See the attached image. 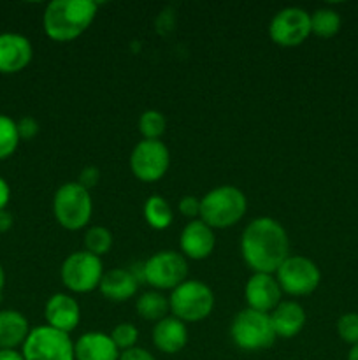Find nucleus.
Wrapping results in <instances>:
<instances>
[{"label":"nucleus","instance_id":"20e7f679","mask_svg":"<svg viewBox=\"0 0 358 360\" xmlns=\"http://www.w3.org/2000/svg\"><path fill=\"white\" fill-rule=\"evenodd\" d=\"M172 316L185 323L202 322L213 313L214 294L199 280H186L168 295Z\"/></svg>","mask_w":358,"mask_h":360},{"label":"nucleus","instance_id":"c756f323","mask_svg":"<svg viewBox=\"0 0 358 360\" xmlns=\"http://www.w3.org/2000/svg\"><path fill=\"white\" fill-rule=\"evenodd\" d=\"M98 181H100V171H98V167H95V165L84 167L83 171H81L79 178H77V183H79L83 188H86L88 192H90L91 188H95V186L98 185Z\"/></svg>","mask_w":358,"mask_h":360},{"label":"nucleus","instance_id":"f3484780","mask_svg":"<svg viewBox=\"0 0 358 360\" xmlns=\"http://www.w3.org/2000/svg\"><path fill=\"white\" fill-rule=\"evenodd\" d=\"M269 316L276 336L283 340H291L300 334L307 320L304 308L295 301H281Z\"/></svg>","mask_w":358,"mask_h":360},{"label":"nucleus","instance_id":"f257e3e1","mask_svg":"<svg viewBox=\"0 0 358 360\" xmlns=\"http://www.w3.org/2000/svg\"><path fill=\"white\" fill-rule=\"evenodd\" d=\"M241 253L253 273L274 274L290 257V239L279 221L260 217L242 232Z\"/></svg>","mask_w":358,"mask_h":360},{"label":"nucleus","instance_id":"2f4dec72","mask_svg":"<svg viewBox=\"0 0 358 360\" xmlns=\"http://www.w3.org/2000/svg\"><path fill=\"white\" fill-rule=\"evenodd\" d=\"M16 125H18V134H20V139H25V141L34 139V137L39 134V123L35 122L34 118H30V116L20 120Z\"/></svg>","mask_w":358,"mask_h":360},{"label":"nucleus","instance_id":"f704fd0d","mask_svg":"<svg viewBox=\"0 0 358 360\" xmlns=\"http://www.w3.org/2000/svg\"><path fill=\"white\" fill-rule=\"evenodd\" d=\"M13 227V217L6 210L0 211V232H7Z\"/></svg>","mask_w":358,"mask_h":360},{"label":"nucleus","instance_id":"412c9836","mask_svg":"<svg viewBox=\"0 0 358 360\" xmlns=\"http://www.w3.org/2000/svg\"><path fill=\"white\" fill-rule=\"evenodd\" d=\"M30 330L28 320L14 309L0 311V350H14L25 343Z\"/></svg>","mask_w":358,"mask_h":360},{"label":"nucleus","instance_id":"7c9ffc66","mask_svg":"<svg viewBox=\"0 0 358 360\" xmlns=\"http://www.w3.org/2000/svg\"><path fill=\"white\" fill-rule=\"evenodd\" d=\"M179 211L183 217L197 220V217H200V199L193 195H185L179 200Z\"/></svg>","mask_w":358,"mask_h":360},{"label":"nucleus","instance_id":"ddd939ff","mask_svg":"<svg viewBox=\"0 0 358 360\" xmlns=\"http://www.w3.org/2000/svg\"><path fill=\"white\" fill-rule=\"evenodd\" d=\"M281 297H283V290L274 274L253 273L244 287V299L248 302V308L267 313V315L277 308Z\"/></svg>","mask_w":358,"mask_h":360},{"label":"nucleus","instance_id":"5701e85b","mask_svg":"<svg viewBox=\"0 0 358 360\" xmlns=\"http://www.w3.org/2000/svg\"><path fill=\"white\" fill-rule=\"evenodd\" d=\"M144 218L154 231H165L174 221V213L161 195H151L144 202Z\"/></svg>","mask_w":358,"mask_h":360},{"label":"nucleus","instance_id":"9d476101","mask_svg":"<svg viewBox=\"0 0 358 360\" xmlns=\"http://www.w3.org/2000/svg\"><path fill=\"white\" fill-rule=\"evenodd\" d=\"M25 360H76L69 334L49 326L35 327L23 343Z\"/></svg>","mask_w":358,"mask_h":360},{"label":"nucleus","instance_id":"473e14b6","mask_svg":"<svg viewBox=\"0 0 358 360\" xmlns=\"http://www.w3.org/2000/svg\"><path fill=\"white\" fill-rule=\"evenodd\" d=\"M119 360H157L151 355V352H147L146 348L133 347L130 350H125L119 354Z\"/></svg>","mask_w":358,"mask_h":360},{"label":"nucleus","instance_id":"cd10ccee","mask_svg":"<svg viewBox=\"0 0 358 360\" xmlns=\"http://www.w3.org/2000/svg\"><path fill=\"white\" fill-rule=\"evenodd\" d=\"M109 336L114 341V345L118 347L119 352H125L135 347L137 340H139V330H137V327L133 326V323L125 322L118 323Z\"/></svg>","mask_w":358,"mask_h":360},{"label":"nucleus","instance_id":"39448f33","mask_svg":"<svg viewBox=\"0 0 358 360\" xmlns=\"http://www.w3.org/2000/svg\"><path fill=\"white\" fill-rule=\"evenodd\" d=\"M93 211L90 192L77 181L63 183L53 197V214L65 231H81L86 227Z\"/></svg>","mask_w":358,"mask_h":360},{"label":"nucleus","instance_id":"dca6fc26","mask_svg":"<svg viewBox=\"0 0 358 360\" xmlns=\"http://www.w3.org/2000/svg\"><path fill=\"white\" fill-rule=\"evenodd\" d=\"M44 316L49 327L69 334L79 326L81 308L72 295L55 294L46 302Z\"/></svg>","mask_w":358,"mask_h":360},{"label":"nucleus","instance_id":"2eb2a0df","mask_svg":"<svg viewBox=\"0 0 358 360\" xmlns=\"http://www.w3.org/2000/svg\"><path fill=\"white\" fill-rule=\"evenodd\" d=\"M30 41L20 34H0V72L16 74L32 62Z\"/></svg>","mask_w":358,"mask_h":360},{"label":"nucleus","instance_id":"1a4fd4ad","mask_svg":"<svg viewBox=\"0 0 358 360\" xmlns=\"http://www.w3.org/2000/svg\"><path fill=\"white\" fill-rule=\"evenodd\" d=\"M277 283L283 294L291 297L311 295L321 281V273L311 259L302 255H290L277 269Z\"/></svg>","mask_w":358,"mask_h":360},{"label":"nucleus","instance_id":"a211bd4d","mask_svg":"<svg viewBox=\"0 0 358 360\" xmlns=\"http://www.w3.org/2000/svg\"><path fill=\"white\" fill-rule=\"evenodd\" d=\"M118 347L105 333H86L74 343L76 360H119Z\"/></svg>","mask_w":358,"mask_h":360},{"label":"nucleus","instance_id":"f8f14e48","mask_svg":"<svg viewBox=\"0 0 358 360\" xmlns=\"http://www.w3.org/2000/svg\"><path fill=\"white\" fill-rule=\"evenodd\" d=\"M269 35L283 48L300 46L311 35V14L300 7H284L270 20Z\"/></svg>","mask_w":358,"mask_h":360},{"label":"nucleus","instance_id":"72a5a7b5","mask_svg":"<svg viewBox=\"0 0 358 360\" xmlns=\"http://www.w3.org/2000/svg\"><path fill=\"white\" fill-rule=\"evenodd\" d=\"M11 199V188L9 185L6 183V179L0 178V211L6 210L7 202H9Z\"/></svg>","mask_w":358,"mask_h":360},{"label":"nucleus","instance_id":"6ab92c4d","mask_svg":"<svg viewBox=\"0 0 358 360\" xmlns=\"http://www.w3.org/2000/svg\"><path fill=\"white\" fill-rule=\"evenodd\" d=\"M153 343L164 354H178L188 343V329H186V323L175 319V316H165L164 320L154 323Z\"/></svg>","mask_w":358,"mask_h":360},{"label":"nucleus","instance_id":"0eeeda50","mask_svg":"<svg viewBox=\"0 0 358 360\" xmlns=\"http://www.w3.org/2000/svg\"><path fill=\"white\" fill-rule=\"evenodd\" d=\"M142 280L154 290H174L188 276V262L185 255L174 250H164L151 255L140 266Z\"/></svg>","mask_w":358,"mask_h":360},{"label":"nucleus","instance_id":"a878e982","mask_svg":"<svg viewBox=\"0 0 358 360\" xmlns=\"http://www.w3.org/2000/svg\"><path fill=\"white\" fill-rule=\"evenodd\" d=\"M84 246H86V252L93 253V255H105L112 246L111 231L102 227V225H93L84 234Z\"/></svg>","mask_w":358,"mask_h":360},{"label":"nucleus","instance_id":"6e6552de","mask_svg":"<svg viewBox=\"0 0 358 360\" xmlns=\"http://www.w3.org/2000/svg\"><path fill=\"white\" fill-rule=\"evenodd\" d=\"M104 276V266L100 257L90 252H74L63 260L60 278L67 290L74 294H88L100 285Z\"/></svg>","mask_w":358,"mask_h":360},{"label":"nucleus","instance_id":"4be33fe9","mask_svg":"<svg viewBox=\"0 0 358 360\" xmlns=\"http://www.w3.org/2000/svg\"><path fill=\"white\" fill-rule=\"evenodd\" d=\"M137 315L147 322H160L171 311L168 308V299L158 290H147L137 299L135 302Z\"/></svg>","mask_w":358,"mask_h":360},{"label":"nucleus","instance_id":"f03ea898","mask_svg":"<svg viewBox=\"0 0 358 360\" xmlns=\"http://www.w3.org/2000/svg\"><path fill=\"white\" fill-rule=\"evenodd\" d=\"M97 16V4L91 0H53L42 18L44 32L56 42L79 37Z\"/></svg>","mask_w":358,"mask_h":360},{"label":"nucleus","instance_id":"aec40b11","mask_svg":"<svg viewBox=\"0 0 358 360\" xmlns=\"http://www.w3.org/2000/svg\"><path fill=\"white\" fill-rule=\"evenodd\" d=\"M137 278L132 271L123 269V267H116V269L107 271L102 276L98 290L102 292L105 299L114 302L128 301L135 295L137 292Z\"/></svg>","mask_w":358,"mask_h":360},{"label":"nucleus","instance_id":"423d86ee","mask_svg":"<svg viewBox=\"0 0 358 360\" xmlns=\"http://www.w3.org/2000/svg\"><path fill=\"white\" fill-rule=\"evenodd\" d=\"M230 338L241 350L260 352L272 347L277 336L267 313L246 308L232 320Z\"/></svg>","mask_w":358,"mask_h":360},{"label":"nucleus","instance_id":"4c0bfd02","mask_svg":"<svg viewBox=\"0 0 358 360\" xmlns=\"http://www.w3.org/2000/svg\"><path fill=\"white\" fill-rule=\"evenodd\" d=\"M4 285H6V273H4V267L0 266V292L4 290Z\"/></svg>","mask_w":358,"mask_h":360},{"label":"nucleus","instance_id":"c85d7f7f","mask_svg":"<svg viewBox=\"0 0 358 360\" xmlns=\"http://www.w3.org/2000/svg\"><path fill=\"white\" fill-rule=\"evenodd\" d=\"M337 334L344 343L358 345V313H346L337 320Z\"/></svg>","mask_w":358,"mask_h":360},{"label":"nucleus","instance_id":"393cba45","mask_svg":"<svg viewBox=\"0 0 358 360\" xmlns=\"http://www.w3.org/2000/svg\"><path fill=\"white\" fill-rule=\"evenodd\" d=\"M165 130H167V120L161 115L160 111H144L139 118V132L144 139L150 141H160V137L164 136Z\"/></svg>","mask_w":358,"mask_h":360},{"label":"nucleus","instance_id":"9b49d317","mask_svg":"<svg viewBox=\"0 0 358 360\" xmlns=\"http://www.w3.org/2000/svg\"><path fill=\"white\" fill-rule=\"evenodd\" d=\"M171 164L168 148L161 141L142 139L130 155V169L139 181L153 183L165 176Z\"/></svg>","mask_w":358,"mask_h":360},{"label":"nucleus","instance_id":"e433bc0d","mask_svg":"<svg viewBox=\"0 0 358 360\" xmlns=\"http://www.w3.org/2000/svg\"><path fill=\"white\" fill-rule=\"evenodd\" d=\"M347 360H358V345L351 347L350 354H347Z\"/></svg>","mask_w":358,"mask_h":360},{"label":"nucleus","instance_id":"b1692460","mask_svg":"<svg viewBox=\"0 0 358 360\" xmlns=\"http://www.w3.org/2000/svg\"><path fill=\"white\" fill-rule=\"evenodd\" d=\"M340 30V16L333 9H316L311 14V34L316 37H333Z\"/></svg>","mask_w":358,"mask_h":360},{"label":"nucleus","instance_id":"c9c22d12","mask_svg":"<svg viewBox=\"0 0 358 360\" xmlns=\"http://www.w3.org/2000/svg\"><path fill=\"white\" fill-rule=\"evenodd\" d=\"M0 360H25V357L16 350H0Z\"/></svg>","mask_w":358,"mask_h":360},{"label":"nucleus","instance_id":"7ed1b4c3","mask_svg":"<svg viewBox=\"0 0 358 360\" xmlns=\"http://www.w3.org/2000/svg\"><path fill=\"white\" fill-rule=\"evenodd\" d=\"M248 199L235 186L225 185L211 190L200 199V220L211 229H230L246 214Z\"/></svg>","mask_w":358,"mask_h":360},{"label":"nucleus","instance_id":"4468645a","mask_svg":"<svg viewBox=\"0 0 358 360\" xmlns=\"http://www.w3.org/2000/svg\"><path fill=\"white\" fill-rule=\"evenodd\" d=\"M216 238H214L213 229L202 220H192L181 232L179 246H181L183 255L192 260H204L213 253Z\"/></svg>","mask_w":358,"mask_h":360},{"label":"nucleus","instance_id":"bb28decb","mask_svg":"<svg viewBox=\"0 0 358 360\" xmlns=\"http://www.w3.org/2000/svg\"><path fill=\"white\" fill-rule=\"evenodd\" d=\"M18 143H20V134H18V125L9 116L0 115V160L9 158L16 151Z\"/></svg>","mask_w":358,"mask_h":360}]
</instances>
